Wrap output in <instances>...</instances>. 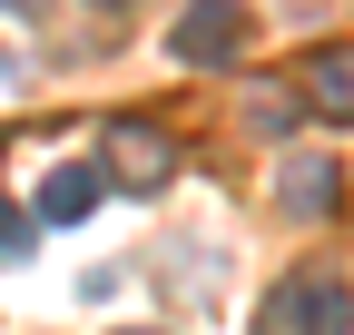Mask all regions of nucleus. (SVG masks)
<instances>
[{
	"instance_id": "obj_1",
	"label": "nucleus",
	"mask_w": 354,
	"mask_h": 335,
	"mask_svg": "<svg viewBox=\"0 0 354 335\" xmlns=\"http://www.w3.org/2000/svg\"><path fill=\"white\" fill-rule=\"evenodd\" d=\"M276 325H286V335H354V296H344V276H295L286 296H276Z\"/></svg>"
},
{
	"instance_id": "obj_2",
	"label": "nucleus",
	"mask_w": 354,
	"mask_h": 335,
	"mask_svg": "<svg viewBox=\"0 0 354 335\" xmlns=\"http://www.w3.org/2000/svg\"><path fill=\"white\" fill-rule=\"evenodd\" d=\"M246 50V10H236V0H197V10L187 20H177V60H236Z\"/></svg>"
},
{
	"instance_id": "obj_3",
	"label": "nucleus",
	"mask_w": 354,
	"mask_h": 335,
	"mask_svg": "<svg viewBox=\"0 0 354 335\" xmlns=\"http://www.w3.org/2000/svg\"><path fill=\"white\" fill-rule=\"evenodd\" d=\"M99 197H109L99 158H79V168H50V188H39V217H50V227H79V217H88Z\"/></svg>"
},
{
	"instance_id": "obj_4",
	"label": "nucleus",
	"mask_w": 354,
	"mask_h": 335,
	"mask_svg": "<svg viewBox=\"0 0 354 335\" xmlns=\"http://www.w3.org/2000/svg\"><path fill=\"white\" fill-rule=\"evenodd\" d=\"M109 168H118L128 188H158L167 168H177V158H167V138H158V129H138V118H118V129H109Z\"/></svg>"
},
{
	"instance_id": "obj_5",
	"label": "nucleus",
	"mask_w": 354,
	"mask_h": 335,
	"mask_svg": "<svg viewBox=\"0 0 354 335\" xmlns=\"http://www.w3.org/2000/svg\"><path fill=\"white\" fill-rule=\"evenodd\" d=\"M305 99L354 129V50H315V60H305Z\"/></svg>"
},
{
	"instance_id": "obj_6",
	"label": "nucleus",
	"mask_w": 354,
	"mask_h": 335,
	"mask_svg": "<svg viewBox=\"0 0 354 335\" xmlns=\"http://www.w3.org/2000/svg\"><path fill=\"white\" fill-rule=\"evenodd\" d=\"M295 217H325L335 207V158H286V188H276Z\"/></svg>"
},
{
	"instance_id": "obj_7",
	"label": "nucleus",
	"mask_w": 354,
	"mask_h": 335,
	"mask_svg": "<svg viewBox=\"0 0 354 335\" xmlns=\"http://www.w3.org/2000/svg\"><path fill=\"white\" fill-rule=\"evenodd\" d=\"M30 257V207H0V266Z\"/></svg>"
},
{
	"instance_id": "obj_8",
	"label": "nucleus",
	"mask_w": 354,
	"mask_h": 335,
	"mask_svg": "<svg viewBox=\"0 0 354 335\" xmlns=\"http://www.w3.org/2000/svg\"><path fill=\"white\" fill-rule=\"evenodd\" d=\"M20 10H30V0H20Z\"/></svg>"
}]
</instances>
